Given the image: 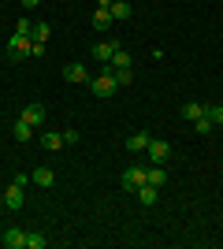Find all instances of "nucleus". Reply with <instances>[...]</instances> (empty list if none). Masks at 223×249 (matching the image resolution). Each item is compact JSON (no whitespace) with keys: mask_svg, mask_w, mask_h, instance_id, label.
I'll return each mask as SVG.
<instances>
[{"mask_svg":"<svg viewBox=\"0 0 223 249\" xmlns=\"http://www.w3.org/2000/svg\"><path fill=\"white\" fill-rule=\"evenodd\" d=\"M205 115L212 119V126H223V104H208V108H205Z\"/></svg>","mask_w":223,"mask_h":249,"instance_id":"obj_21","label":"nucleus"},{"mask_svg":"<svg viewBox=\"0 0 223 249\" xmlns=\"http://www.w3.org/2000/svg\"><path fill=\"white\" fill-rule=\"evenodd\" d=\"M30 52H34L30 34H11L8 37V56L11 60H22V56H30Z\"/></svg>","mask_w":223,"mask_h":249,"instance_id":"obj_2","label":"nucleus"},{"mask_svg":"<svg viewBox=\"0 0 223 249\" xmlns=\"http://www.w3.org/2000/svg\"><path fill=\"white\" fill-rule=\"evenodd\" d=\"M134 194H138V201L149 208V205H156V197H160V186H153V182H141V186L134 190Z\"/></svg>","mask_w":223,"mask_h":249,"instance_id":"obj_9","label":"nucleus"},{"mask_svg":"<svg viewBox=\"0 0 223 249\" xmlns=\"http://www.w3.org/2000/svg\"><path fill=\"white\" fill-rule=\"evenodd\" d=\"M0 242H4V246H8V249H26V234H22L19 227L4 231V238H0Z\"/></svg>","mask_w":223,"mask_h":249,"instance_id":"obj_10","label":"nucleus"},{"mask_svg":"<svg viewBox=\"0 0 223 249\" xmlns=\"http://www.w3.org/2000/svg\"><path fill=\"white\" fill-rule=\"evenodd\" d=\"M116 82L119 86H130V82H134V71H130V67H119V71H116Z\"/></svg>","mask_w":223,"mask_h":249,"instance_id":"obj_23","label":"nucleus"},{"mask_svg":"<svg viewBox=\"0 0 223 249\" xmlns=\"http://www.w3.org/2000/svg\"><path fill=\"white\" fill-rule=\"evenodd\" d=\"M37 4H41V0H22V8H37Z\"/></svg>","mask_w":223,"mask_h":249,"instance_id":"obj_27","label":"nucleus"},{"mask_svg":"<svg viewBox=\"0 0 223 249\" xmlns=\"http://www.w3.org/2000/svg\"><path fill=\"white\" fill-rule=\"evenodd\" d=\"M30 41H34V45H45V41H49V22H34Z\"/></svg>","mask_w":223,"mask_h":249,"instance_id":"obj_17","label":"nucleus"},{"mask_svg":"<svg viewBox=\"0 0 223 249\" xmlns=\"http://www.w3.org/2000/svg\"><path fill=\"white\" fill-rule=\"evenodd\" d=\"M64 78H67V82H89V71H86V63H67V67H64Z\"/></svg>","mask_w":223,"mask_h":249,"instance_id":"obj_8","label":"nucleus"},{"mask_svg":"<svg viewBox=\"0 0 223 249\" xmlns=\"http://www.w3.org/2000/svg\"><path fill=\"white\" fill-rule=\"evenodd\" d=\"M11 134H15V142H22V145H26V142L34 138V126L26 123V119H15V126H11Z\"/></svg>","mask_w":223,"mask_h":249,"instance_id":"obj_12","label":"nucleus"},{"mask_svg":"<svg viewBox=\"0 0 223 249\" xmlns=\"http://www.w3.org/2000/svg\"><path fill=\"white\" fill-rule=\"evenodd\" d=\"M119 49H123V45H119L116 41V37H112V41H97L93 45V60H101V63H108V60H112V56H116V52Z\"/></svg>","mask_w":223,"mask_h":249,"instance_id":"obj_3","label":"nucleus"},{"mask_svg":"<svg viewBox=\"0 0 223 249\" xmlns=\"http://www.w3.org/2000/svg\"><path fill=\"white\" fill-rule=\"evenodd\" d=\"M49 246V238H45V234H37V231H30V234H26V249H45Z\"/></svg>","mask_w":223,"mask_h":249,"instance_id":"obj_20","label":"nucleus"},{"mask_svg":"<svg viewBox=\"0 0 223 249\" xmlns=\"http://www.w3.org/2000/svg\"><path fill=\"white\" fill-rule=\"evenodd\" d=\"M89 89H93V97H101V101H108V97H116L119 82H116V71L104 63V71L97 74V78H89Z\"/></svg>","mask_w":223,"mask_h":249,"instance_id":"obj_1","label":"nucleus"},{"mask_svg":"<svg viewBox=\"0 0 223 249\" xmlns=\"http://www.w3.org/2000/svg\"><path fill=\"white\" fill-rule=\"evenodd\" d=\"M34 30V22L30 19H19V30H15V34H30Z\"/></svg>","mask_w":223,"mask_h":249,"instance_id":"obj_26","label":"nucleus"},{"mask_svg":"<svg viewBox=\"0 0 223 249\" xmlns=\"http://www.w3.org/2000/svg\"><path fill=\"white\" fill-rule=\"evenodd\" d=\"M119 182H123V190H138L141 182H145V167H127Z\"/></svg>","mask_w":223,"mask_h":249,"instance_id":"obj_4","label":"nucleus"},{"mask_svg":"<svg viewBox=\"0 0 223 249\" xmlns=\"http://www.w3.org/2000/svg\"><path fill=\"white\" fill-rule=\"evenodd\" d=\"M193 126H197V134H208V130H212V119H208V115H205V119H193Z\"/></svg>","mask_w":223,"mask_h":249,"instance_id":"obj_24","label":"nucleus"},{"mask_svg":"<svg viewBox=\"0 0 223 249\" xmlns=\"http://www.w3.org/2000/svg\"><path fill=\"white\" fill-rule=\"evenodd\" d=\"M108 11H112V19H119V22H123V19H130V15H134V8H130L127 0H112V8H108Z\"/></svg>","mask_w":223,"mask_h":249,"instance_id":"obj_14","label":"nucleus"},{"mask_svg":"<svg viewBox=\"0 0 223 249\" xmlns=\"http://www.w3.org/2000/svg\"><path fill=\"white\" fill-rule=\"evenodd\" d=\"M4 208H11V212H19V208H22V186H19V182H11V186L4 190Z\"/></svg>","mask_w":223,"mask_h":249,"instance_id":"obj_7","label":"nucleus"},{"mask_svg":"<svg viewBox=\"0 0 223 249\" xmlns=\"http://www.w3.org/2000/svg\"><path fill=\"white\" fill-rule=\"evenodd\" d=\"M108 67H112V71H119V67H130V56L123 49L116 52V56H112V60H108Z\"/></svg>","mask_w":223,"mask_h":249,"instance_id":"obj_22","label":"nucleus"},{"mask_svg":"<svg viewBox=\"0 0 223 249\" xmlns=\"http://www.w3.org/2000/svg\"><path fill=\"white\" fill-rule=\"evenodd\" d=\"M97 8H112V0H97Z\"/></svg>","mask_w":223,"mask_h":249,"instance_id":"obj_28","label":"nucleus"},{"mask_svg":"<svg viewBox=\"0 0 223 249\" xmlns=\"http://www.w3.org/2000/svg\"><path fill=\"white\" fill-rule=\"evenodd\" d=\"M205 108H208V104H201V101H186L182 104V115H186V119H205Z\"/></svg>","mask_w":223,"mask_h":249,"instance_id":"obj_16","label":"nucleus"},{"mask_svg":"<svg viewBox=\"0 0 223 249\" xmlns=\"http://www.w3.org/2000/svg\"><path fill=\"white\" fill-rule=\"evenodd\" d=\"M145 182H153V186H164L168 182V171H164V164H153L145 171Z\"/></svg>","mask_w":223,"mask_h":249,"instance_id":"obj_15","label":"nucleus"},{"mask_svg":"<svg viewBox=\"0 0 223 249\" xmlns=\"http://www.w3.org/2000/svg\"><path fill=\"white\" fill-rule=\"evenodd\" d=\"M30 182H37L41 190H52V182H56V175H52V167H37L30 175Z\"/></svg>","mask_w":223,"mask_h":249,"instance_id":"obj_11","label":"nucleus"},{"mask_svg":"<svg viewBox=\"0 0 223 249\" xmlns=\"http://www.w3.org/2000/svg\"><path fill=\"white\" fill-rule=\"evenodd\" d=\"M149 142H153L149 134H130V138H127V153H145Z\"/></svg>","mask_w":223,"mask_h":249,"instance_id":"obj_13","label":"nucleus"},{"mask_svg":"<svg viewBox=\"0 0 223 249\" xmlns=\"http://www.w3.org/2000/svg\"><path fill=\"white\" fill-rule=\"evenodd\" d=\"M220 104H223V101H220Z\"/></svg>","mask_w":223,"mask_h":249,"instance_id":"obj_29","label":"nucleus"},{"mask_svg":"<svg viewBox=\"0 0 223 249\" xmlns=\"http://www.w3.org/2000/svg\"><path fill=\"white\" fill-rule=\"evenodd\" d=\"M149 160H153V164H168V156H171V145L168 142H149Z\"/></svg>","mask_w":223,"mask_h":249,"instance_id":"obj_5","label":"nucleus"},{"mask_svg":"<svg viewBox=\"0 0 223 249\" xmlns=\"http://www.w3.org/2000/svg\"><path fill=\"white\" fill-rule=\"evenodd\" d=\"M60 145H64V134H56V130H49V134H41V149H52V153H56V149H60Z\"/></svg>","mask_w":223,"mask_h":249,"instance_id":"obj_19","label":"nucleus"},{"mask_svg":"<svg viewBox=\"0 0 223 249\" xmlns=\"http://www.w3.org/2000/svg\"><path fill=\"white\" fill-rule=\"evenodd\" d=\"M93 26H97V30H108V26H112V11H108V8H97L93 11Z\"/></svg>","mask_w":223,"mask_h":249,"instance_id":"obj_18","label":"nucleus"},{"mask_svg":"<svg viewBox=\"0 0 223 249\" xmlns=\"http://www.w3.org/2000/svg\"><path fill=\"white\" fill-rule=\"evenodd\" d=\"M19 119H26L30 126H41V123H45V104H37V101H34V104H26Z\"/></svg>","mask_w":223,"mask_h":249,"instance_id":"obj_6","label":"nucleus"},{"mask_svg":"<svg viewBox=\"0 0 223 249\" xmlns=\"http://www.w3.org/2000/svg\"><path fill=\"white\" fill-rule=\"evenodd\" d=\"M78 142V130H64V145H74Z\"/></svg>","mask_w":223,"mask_h":249,"instance_id":"obj_25","label":"nucleus"}]
</instances>
